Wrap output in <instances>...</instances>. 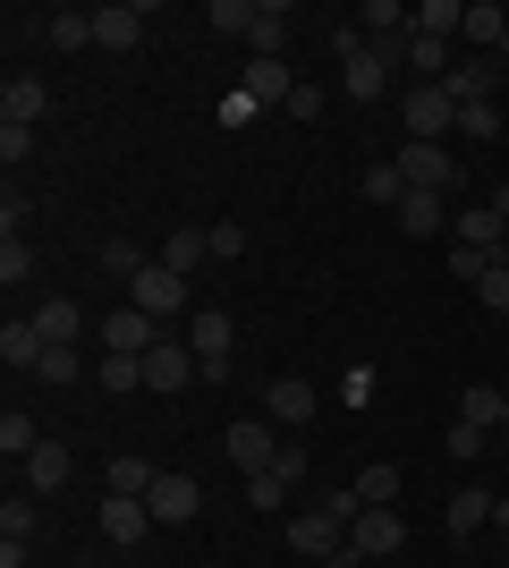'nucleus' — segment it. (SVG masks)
Masks as SVG:
<instances>
[{
  "label": "nucleus",
  "instance_id": "nucleus-54",
  "mask_svg": "<svg viewBox=\"0 0 509 568\" xmlns=\"http://www.w3.org/2000/svg\"><path fill=\"white\" fill-rule=\"evenodd\" d=\"M501 433H509V399H501Z\"/></svg>",
  "mask_w": 509,
  "mask_h": 568
},
{
  "label": "nucleus",
  "instance_id": "nucleus-25",
  "mask_svg": "<svg viewBox=\"0 0 509 568\" xmlns=\"http://www.w3.org/2000/svg\"><path fill=\"white\" fill-rule=\"evenodd\" d=\"M485 526H492V493H476V484H467V493H450V544L485 535Z\"/></svg>",
  "mask_w": 509,
  "mask_h": 568
},
{
  "label": "nucleus",
  "instance_id": "nucleus-17",
  "mask_svg": "<svg viewBox=\"0 0 509 568\" xmlns=\"http://www.w3.org/2000/svg\"><path fill=\"white\" fill-rule=\"evenodd\" d=\"M339 77H348V94H357V102H383V85H390V60H383L374 43H357L348 60H339Z\"/></svg>",
  "mask_w": 509,
  "mask_h": 568
},
{
  "label": "nucleus",
  "instance_id": "nucleus-44",
  "mask_svg": "<svg viewBox=\"0 0 509 568\" xmlns=\"http://www.w3.org/2000/svg\"><path fill=\"white\" fill-rule=\"evenodd\" d=\"M204 237H213V263H238L246 255V230H238V221H221V230H204Z\"/></svg>",
  "mask_w": 509,
  "mask_h": 568
},
{
  "label": "nucleus",
  "instance_id": "nucleus-22",
  "mask_svg": "<svg viewBox=\"0 0 509 568\" xmlns=\"http://www.w3.org/2000/svg\"><path fill=\"white\" fill-rule=\"evenodd\" d=\"M357 34H365V43H399V34H416V26H408L399 0H365V9H357Z\"/></svg>",
  "mask_w": 509,
  "mask_h": 568
},
{
  "label": "nucleus",
  "instance_id": "nucleus-29",
  "mask_svg": "<svg viewBox=\"0 0 509 568\" xmlns=\"http://www.w3.org/2000/svg\"><path fill=\"white\" fill-rule=\"evenodd\" d=\"M102 484H111V493H128V500H145L153 484H162V475H153V467H145V458H136V450H120V458H111V467H102Z\"/></svg>",
  "mask_w": 509,
  "mask_h": 568
},
{
  "label": "nucleus",
  "instance_id": "nucleus-7",
  "mask_svg": "<svg viewBox=\"0 0 509 568\" xmlns=\"http://www.w3.org/2000/svg\"><path fill=\"white\" fill-rule=\"evenodd\" d=\"M450 237L476 246V255H509V221L492 213V204H459V213H450Z\"/></svg>",
  "mask_w": 509,
  "mask_h": 568
},
{
  "label": "nucleus",
  "instance_id": "nucleus-49",
  "mask_svg": "<svg viewBox=\"0 0 509 568\" xmlns=\"http://www.w3.org/2000/svg\"><path fill=\"white\" fill-rule=\"evenodd\" d=\"M34 153V128H0V162H26Z\"/></svg>",
  "mask_w": 509,
  "mask_h": 568
},
{
  "label": "nucleus",
  "instance_id": "nucleus-18",
  "mask_svg": "<svg viewBox=\"0 0 509 568\" xmlns=\"http://www.w3.org/2000/svg\"><path fill=\"white\" fill-rule=\"evenodd\" d=\"M153 263H170L179 281H195V272L213 263V237H204V230H162V255H153Z\"/></svg>",
  "mask_w": 509,
  "mask_h": 568
},
{
  "label": "nucleus",
  "instance_id": "nucleus-15",
  "mask_svg": "<svg viewBox=\"0 0 509 568\" xmlns=\"http://www.w3.org/2000/svg\"><path fill=\"white\" fill-rule=\"evenodd\" d=\"M399 230L408 237H450V195H425V187H408V204H399Z\"/></svg>",
  "mask_w": 509,
  "mask_h": 568
},
{
  "label": "nucleus",
  "instance_id": "nucleus-2",
  "mask_svg": "<svg viewBox=\"0 0 509 568\" xmlns=\"http://www.w3.org/2000/svg\"><path fill=\"white\" fill-rule=\"evenodd\" d=\"M399 119H408V144H441V136H459V94L416 85V94H399Z\"/></svg>",
  "mask_w": 509,
  "mask_h": 568
},
{
  "label": "nucleus",
  "instance_id": "nucleus-31",
  "mask_svg": "<svg viewBox=\"0 0 509 568\" xmlns=\"http://www.w3.org/2000/svg\"><path fill=\"white\" fill-rule=\"evenodd\" d=\"M94 382L111 390V399H128V390H145V356H102Z\"/></svg>",
  "mask_w": 509,
  "mask_h": 568
},
{
  "label": "nucleus",
  "instance_id": "nucleus-21",
  "mask_svg": "<svg viewBox=\"0 0 509 568\" xmlns=\"http://www.w3.org/2000/svg\"><path fill=\"white\" fill-rule=\"evenodd\" d=\"M246 60H289V9L281 0H264V18L246 34Z\"/></svg>",
  "mask_w": 509,
  "mask_h": 568
},
{
  "label": "nucleus",
  "instance_id": "nucleus-13",
  "mask_svg": "<svg viewBox=\"0 0 509 568\" xmlns=\"http://www.w3.org/2000/svg\"><path fill=\"white\" fill-rule=\"evenodd\" d=\"M238 94L264 111V102H281L289 111V94H297V77H289V60H246V77H238Z\"/></svg>",
  "mask_w": 509,
  "mask_h": 568
},
{
  "label": "nucleus",
  "instance_id": "nucleus-10",
  "mask_svg": "<svg viewBox=\"0 0 509 568\" xmlns=\"http://www.w3.org/2000/svg\"><path fill=\"white\" fill-rule=\"evenodd\" d=\"M348 544H357L365 560H390V551L408 544V526H399V509H357V526H348Z\"/></svg>",
  "mask_w": 509,
  "mask_h": 568
},
{
  "label": "nucleus",
  "instance_id": "nucleus-35",
  "mask_svg": "<svg viewBox=\"0 0 509 568\" xmlns=\"http://www.w3.org/2000/svg\"><path fill=\"white\" fill-rule=\"evenodd\" d=\"M34 442H43V425L9 407V416H0V458H34Z\"/></svg>",
  "mask_w": 509,
  "mask_h": 568
},
{
  "label": "nucleus",
  "instance_id": "nucleus-30",
  "mask_svg": "<svg viewBox=\"0 0 509 568\" xmlns=\"http://www.w3.org/2000/svg\"><path fill=\"white\" fill-rule=\"evenodd\" d=\"M348 493H357V509H390V500H399V467H390V458H374Z\"/></svg>",
  "mask_w": 509,
  "mask_h": 568
},
{
  "label": "nucleus",
  "instance_id": "nucleus-4",
  "mask_svg": "<svg viewBox=\"0 0 509 568\" xmlns=\"http://www.w3.org/2000/svg\"><path fill=\"white\" fill-rule=\"evenodd\" d=\"M128 306H136V314H153V323H170V314H187L195 297H187V281H179L170 263H145V272L128 281Z\"/></svg>",
  "mask_w": 509,
  "mask_h": 568
},
{
  "label": "nucleus",
  "instance_id": "nucleus-28",
  "mask_svg": "<svg viewBox=\"0 0 509 568\" xmlns=\"http://www.w3.org/2000/svg\"><path fill=\"white\" fill-rule=\"evenodd\" d=\"M467 43H485V51H501V34H509V9L501 0H467V26H459Z\"/></svg>",
  "mask_w": 509,
  "mask_h": 568
},
{
  "label": "nucleus",
  "instance_id": "nucleus-26",
  "mask_svg": "<svg viewBox=\"0 0 509 568\" xmlns=\"http://www.w3.org/2000/svg\"><path fill=\"white\" fill-rule=\"evenodd\" d=\"M43 348H51V339L34 332V314H26V323H9V332H0V365H26V374H34V365H43Z\"/></svg>",
  "mask_w": 509,
  "mask_h": 568
},
{
  "label": "nucleus",
  "instance_id": "nucleus-48",
  "mask_svg": "<svg viewBox=\"0 0 509 568\" xmlns=\"http://www.w3.org/2000/svg\"><path fill=\"white\" fill-rule=\"evenodd\" d=\"M339 399L365 407V399H374V374H365V365H348V374H339Z\"/></svg>",
  "mask_w": 509,
  "mask_h": 568
},
{
  "label": "nucleus",
  "instance_id": "nucleus-16",
  "mask_svg": "<svg viewBox=\"0 0 509 568\" xmlns=\"http://www.w3.org/2000/svg\"><path fill=\"white\" fill-rule=\"evenodd\" d=\"M43 111H51V85H34V77H9V85H0V128H34Z\"/></svg>",
  "mask_w": 509,
  "mask_h": 568
},
{
  "label": "nucleus",
  "instance_id": "nucleus-1",
  "mask_svg": "<svg viewBox=\"0 0 509 568\" xmlns=\"http://www.w3.org/2000/svg\"><path fill=\"white\" fill-rule=\"evenodd\" d=\"M390 162L408 170V187H425V195H450V204L467 195V162L450 153V144H399Z\"/></svg>",
  "mask_w": 509,
  "mask_h": 568
},
{
  "label": "nucleus",
  "instance_id": "nucleus-32",
  "mask_svg": "<svg viewBox=\"0 0 509 568\" xmlns=\"http://www.w3.org/2000/svg\"><path fill=\"white\" fill-rule=\"evenodd\" d=\"M145 263H153V255H145V246H136V237H102V272H111V281H120V288L136 281Z\"/></svg>",
  "mask_w": 509,
  "mask_h": 568
},
{
  "label": "nucleus",
  "instance_id": "nucleus-11",
  "mask_svg": "<svg viewBox=\"0 0 509 568\" xmlns=\"http://www.w3.org/2000/svg\"><path fill=\"white\" fill-rule=\"evenodd\" d=\"M145 9H136V0H111V9H94V43L102 51H136V43H145Z\"/></svg>",
  "mask_w": 509,
  "mask_h": 568
},
{
  "label": "nucleus",
  "instance_id": "nucleus-23",
  "mask_svg": "<svg viewBox=\"0 0 509 568\" xmlns=\"http://www.w3.org/2000/svg\"><path fill=\"white\" fill-rule=\"evenodd\" d=\"M408 26L425 34V43H450V34L467 26V0H425V9H408Z\"/></svg>",
  "mask_w": 509,
  "mask_h": 568
},
{
  "label": "nucleus",
  "instance_id": "nucleus-14",
  "mask_svg": "<svg viewBox=\"0 0 509 568\" xmlns=\"http://www.w3.org/2000/svg\"><path fill=\"white\" fill-rule=\"evenodd\" d=\"M94 526H102V544H120V551H128V544H145L153 509H145V500H128V493H111V500H102V518H94Z\"/></svg>",
  "mask_w": 509,
  "mask_h": 568
},
{
  "label": "nucleus",
  "instance_id": "nucleus-6",
  "mask_svg": "<svg viewBox=\"0 0 509 568\" xmlns=\"http://www.w3.org/2000/svg\"><path fill=\"white\" fill-rule=\"evenodd\" d=\"M339 544H348V518H332L323 500H315V509H297V518H289V551H306V560H332Z\"/></svg>",
  "mask_w": 509,
  "mask_h": 568
},
{
  "label": "nucleus",
  "instance_id": "nucleus-12",
  "mask_svg": "<svg viewBox=\"0 0 509 568\" xmlns=\"http://www.w3.org/2000/svg\"><path fill=\"white\" fill-rule=\"evenodd\" d=\"M153 314H136V306H120L111 323H102V356H153Z\"/></svg>",
  "mask_w": 509,
  "mask_h": 568
},
{
  "label": "nucleus",
  "instance_id": "nucleus-51",
  "mask_svg": "<svg viewBox=\"0 0 509 568\" xmlns=\"http://www.w3.org/2000/svg\"><path fill=\"white\" fill-rule=\"evenodd\" d=\"M492 535H501V551H509V500H492Z\"/></svg>",
  "mask_w": 509,
  "mask_h": 568
},
{
  "label": "nucleus",
  "instance_id": "nucleus-38",
  "mask_svg": "<svg viewBox=\"0 0 509 568\" xmlns=\"http://www.w3.org/2000/svg\"><path fill=\"white\" fill-rule=\"evenodd\" d=\"M255 18H264V0H213V26H221V34H255Z\"/></svg>",
  "mask_w": 509,
  "mask_h": 568
},
{
  "label": "nucleus",
  "instance_id": "nucleus-52",
  "mask_svg": "<svg viewBox=\"0 0 509 568\" xmlns=\"http://www.w3.org/2000/svg\"><path fill=\"white\" fill-rule=\"evenodd\" d=\"M485 204H492V213H501V221H509V179H501V187H492V195H485Z\"/></svg>",
  "mask_w": 509,
  "mask_h": 568
},
{
  "label": "nucleus",
  "instance_id": "nucleus-39",
  "mask_svg": "<svg viewBox=\"0 0 509 568\" xmlns=\"http://www.w3.org/2000/svg\"><path fill=\"white\" fill-rule=\"evenodd\" d=\"M26 272H34V246H26V237H18V230H9V237H0V281L18 288V281H26Z\"/></svg>",
  "mask_w": 509,
  "mask_h": 568
},
{
  "label": "nucleus",
  "instance_id": "nucleus-9",
  "mask_svg": "<svg viewBox=\"0 0 509 568\" xmlns=\"http://www.w3.org/2000/svg\"><path fill=\"white\" fill-rule=\"evenodd\" d=\"M264 407H272V425H315V407H323V390L306 374H281L264 390Z\"/></svg>",
  "mask_w": 509,
  "mask_h": 568
},
{
  "label": "nucleus",
  "instance_id": "nucleus-45",
  "mask_svg": "<svg viewBox=\"0 0 509 568\" xmlns=\"http://www.w3.org/2000/svg\"><path fill=\"white\" fill-rule=\"evenodd\" d=\"M485 263H492V255H476V246H459V237H450V272H459V281H467V288L485 281Z\"/></svg>",
  "mask_w": 509,
  "mask_h": 568
},
{
  "label": "nucleus",
  "instance_id": "nucleus-46",
  "mask_svg": "<svg viewBox=\"0 0 509 568\" xmlns=\"http://www.w3.org/2000/svg\"><path fill=\"white\" fill-rule=\"evenodd\" d=\"M272 475H281V484H306V442H281V458H272Z\"/></svg>",
  "mask_w": 509,
  "mask_h": 568
},
{
  "label": "nucleus",
  "instance_id": "nucleus-24",
  "mask_svg": "<svg viewBox=\"0 0 509 568\" xmlns=\"http://www.w3.org/2000/svg\"><path fill=\"white\" fill-rule=\"evenodd\" d=\"M34 332H43L51 348H77V332H85V314H77L69 297H43V306H34Z\"/></svg>",
  "mask_w": 509,
  "mask_h": 568
},
{
  "label": "nucleus",
  "instance_id": "nucleus-19",
  "mask_svg": "<svg viewBox=\"0 0 509 568\" xmlns=\"http://www.w3.org/2000/svg\"><path fill=\"white\" fill-rule=\"evenodd\" d=\"M357 195H365V204H383V213H399V204H408V170H399V162H365Z\"/></svg>",
  "mask_w": 509,
  "mask_h": 568
},
{
  "label": "nucleus",
  "instance_id": "nucleus-43",
  "mask_svg": "<svg viewBox=\"0 0 509 568\" xmlns=\"http://www.w3.org/2000/svg\"><path fill=\"white\" fill-rule=\"evenodd\" d=\"M34 374H43V382H77V374H85V356H77V348H43Z\"/></svg>",
  "mask_w": 509,
  "mask_h": 568
},
{
  "label": "nucleus",
  "instance_id": "nucleus-5",
  "mask_svg": "<svg viewBox=\"0 0 509 568\" xmlns=\"http://www.w3.org/2000/svg\"><path fill=\"white\" fill-rule=\"evenodd\" d=\"M195 374H204V365H195V348H187V339H153V356H145V390H153V399L187 390Z\"/></svg>",
  "mask_w": 509,
  "mask_h": 568
},
{
  "label": "nucleus",
  "instance_id": "nucleus-47",
  "mask_svg": "<svg viewBox=\"0 0 509 568\" xmlns=\"http://www.w3.org/2000/svg\"><path fill=\"white\" fill-rule=\"evenodd\" d=\"M450 458H485V425H467V416H459V425H450Z\"/></svg>",
  "mask_w": 509,
  "mask_h": 568
},
{
  "label": "nucleus",
  "instance_id": "nucleus-53",
  "mask_svg": "<svg viewBox=\"0 0 509 568\" xmlns=\"http://www.w3.org/2000/svg\"><path fill=\"white\" fill-rule=\"evenodd\" d=\"M492 60H509V34H501V51H492Z\"/></svg>",
  "mask_w": 509,
  "mask_h": 568
},
{
  "label": "nucleus",
  "instance_id": "nucleus-40",
  "mask_svg": "<svg viewBox=\"0 0 509 568\" xmlns=\"http://www.w3.org/2000/svg\"><path fill=\"white\" fill-rule=\"evenodd\" d=\"M476 297H485L492 314H509V255H492V263H485V281H476Z\"/></svg>",
  "mask_w": 509,
  "mask_h": 568
},
{
  "label": "nucleus",
  "instance_id": "nucleus-50",
  "mask_svg": "<svg viewBox=\"0 0 509 568\" xmlns=\"http://www.w3.org/2000/svg\"><path fill=\"white\" fill-rule=\"evenodd\" d=\"M323 568H365V551H357V544H339V551H332Z\"/></svg>",
  "mask_w": 509,
  "mask_h": 568
},
{
  "label": "nucleus",
  "instance_id": "nucleus-36",
  "mask_svg": "<svg viewBox=\"0 0 509 568\" xmlns=\"http://www.w3.org/2000/svg\"><path fill=\"white\" fill-rule=\"evenodd\" d=\"M501 399H509V390H492V382H476V390H467V399H459V416H467V425H501Z\"/></svg>",
  "mask_w": 509,
  "mask_h": 568
},
{
  "label": "nucleus",
  "instance_id": "nucleus-37",
  "mask_svg": "<svg viewBox=\"0 0 509 568\" xmlns=\"http://www.w3.org/2000/svg\"><path fill=\"white\" fill-rule=\"evenodd\" d=\"M459 136L492 144V136H501V102H459Z\"/></svg>",
  "mask_w": 509,
  "mask_h": 568
},
{
  "label": "nucleus",
  "instance_id": "nucleus-27",
  "mask_svg": "<svg viewBox=\"0 0 509 568\" xmlns=\"http://www.w3.org/2000/svg\"><path fill=\"white\" fill-rule=\"evenodd\" d=\"M69 467H77V458L60 450V442H34V458H26V484H34V493H60V484H69Z\"/></svg>",
  "mask_w": 509,
  "mask_h": 568
},
{
  "label": "nucleus",
  "instance_id": "nucleus-33",
  "mask_svg": "<svg viewBox=\"0 0 509 568\" xmlns=\"http://www.w3.org/2000/svg\"><path fill=\"white\" fill-rule=\"evenodd\" d=\"M43 34H51L60 51H85V43H94V9H51Z\"/></svg>",
  "mask_w": 509,
  "mask_h": 568
},
{
  "label": "nucleus",
  "instance_id": "nucleus-34",
  "mask_svg": "<svg viewBox=\"0 0 509 568\" xmlns=\"http://www.w3.org/2000/svg\"><path fill=\"white\" fill-rule=\"evenodd\" d=\"M441 85H450L459 102H492V60H459V69L441 77Z\"/></svg>",
  "mask_w": 509,
  "mask_h": 568
},
{
  "label": "nucleus",
  "instance_id": "nucleus-55",
  "mask_svg": "<svg viewBox=\"0 0 509 568\" xmlns=\"http://www.w3.org/2000/svg\"><path fill=\"white\" fill-rule=\"evenodd\" d=\"M501 153H509V136H501Z\"/></svg>",
  "mask_w": 509,
  "mask_h": 568
},
{
  "label": "nucleus",
  "instance_id": "nucleus-42",
  "mask_svg": "<svg viewBox=\"0 0 509 568\" xmlns=\"http://www.w3.org/2000/svg\"><path fill=\"white\" fill-rule=\"evenodd\" d=\"M281 500H289V484H281V475H246V509H281Z\"/></svg>",
  "mask_w": 509,
  "mask_h": 568
},
{
  "label": "nucleus",
  "instance_id": "nucleus-8",
  "mask_svg": "<svg viewBox=\"0 0 509 568\" xmlns=\"http://www.w3.org/2000/svg\"><path fill=\"white\" fill-rule=\"evenodd\" d=\"M145 509H153V526H187L195 509H204V484H195V475H162L145 493Z\"/></svg>",
  "mask_w": 509,
  "mask_h": 568
},
{
  "label": "nucleus",
  "instance_id": "nucleus-41",
  "mask_svg": "<svg viewBox=\"0 0 509 568\" xmlns=\"http://www.w3.org/2000/svg\"><path fill=\"white\" fill-rule=\"evenodd\" d=\"M34 535V500H0V544H26Z\"/></svg>",
  "mask_w": 509,
  "mask_h": 568
},
{
  "label": "nucleus",
  "instance_id": "nucleus-3",
  "mask_svg": "<svg viewBox=\"0 0 509 568\" xmlns=\"http://www.w3.org/2000/svg\"><path fill=\"white\" fill-rule=\"evenodd\" d=\"M187 348H195V365H204V382H221V374H230V348H238V323H230L221 306H195Z\"/></svg>",
  "mask_w": 509,
  "mask_h": 568
},
{
  "label": "nucleus",
  "instance_id": "nucleus-20",
  "mask_svg": "<svg viewBox=\"0 0 509 568\" xmlns=\"http://www.w3.org/2000/svg\"><path fill=\"white\" fill-rule=\"evenodd\" d=\"M230 458H238L246 475H264L272 458H281V433L272 425H230Z\"/></svg>",
  "mask_w": 509,
  "mask_h": 568
}]
</instances>
